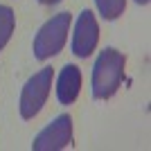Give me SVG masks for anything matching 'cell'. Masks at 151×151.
Masks as SVG:
<instances>
[{
  "label": "cell",
  "mask_w": 151,
  "mask_h": 151,
  "mask_svg": "<svg viewBox=\"0 0 151 151\" xmlns=\"http://www.w3.org/2000/svg\"><path fill=\"white\" fill-rule=\"evenodd\" d=\"M93 2L104 20H117L126 9V0H93Z\"/></svg>",
  "instance_id": "8"
},
{
  "label": "cell",
  "mask_w": 151,
  "mask_h": 151,
  "mask_svg": "<svg viewBox=\"0 0 151 151\" xmlns=\"http://www.w3.org/2000/svg\"><path fill=\"white\" fill-rule=\"evenodd\" d=\"M72 145V117L70 113H61L32 140V151H61Z\"/></svg>",
  "instance_id": "4"
},
{
  "label": "cell",
  "mask_w": 151,
  "mask_h": 151,
  "mask_svg": "<svg viewBox=\"0 0 151 151\" xmlns=\"http://www.w3.org/2000/svg\"><path fill=\"white\" fill-rule=\"evenodd\" d=\"M38 5H43V7H54V5H59L61 0H36Z\"/></svg>",
  "instance_id": "9"
},
{
  "label": "cell",
  "mask_w": 151,
  "mask_h": 151,
  "mask_svg": "<svg viewBox=\"0 0 151 151\" xmlns=\"http://www.w3.org/2000/svg\"><path fill=\"white\" fill-rule=\"evenodd\" d=\"M54 93H57V101L61 106L75 104L79 93H81V68L75 65V63H65L61 68V72L57 75Z\"/></svg>",
  "instance_id": "6"
},
{
  "label": "cell",
  "mask_w": 151,
  "mask_h": 151,
  "mask_svg": "<svg viewBox=\"0 0 151 151\" xmlns=\"http://www.w3.org/2000/svg\"><path fill=\"white\" fill-rule=\"evenodd\" d=\"M52 79H54V70L50 65H43L25 81L18 97V113L23 120H34L41 113V108L45 106V101L50 97Z\"/></svg>",
  "instance_id": "3"
},
{
  "label": "cell",
  "mask_w": 151,
  "mask_h": 151,
  "mask_svg": "<svg viewBox=\"0 0 151 151\" xmlns=\"http://www.w3.org/2000/svg\"><path fill=\"white\" fill-rule=\"evenodd\" d=\"M133 2H135V5H149L151 0H133Z\"/></svg>",
  "instance_id": "10"
},
{
  "label": "cell",
  "mask_w": 151,
  "mask_h": 151,
  "mask_svg": "<svg viewBox=\"0 0 151 151\" xmlns=\"http://www.w3.org/2000/svg\"><path fill=\"white\" fill-rule=\"evenodd\" d=\"M14 29H16V14L9 5H0V52L9 43Z\"/></svg>",
  "instance_id": "7"
},
{
  "label": "cell",
  "mask_w": 151,
  "mask_h": 151,
  "mask_svg": "<svg viewBox=\"0 0 151 151\" xmlns=\"http://www.w3.org/2000/svg\"><path fill=\"white\" fill-rule=\"evenodd\" d=\"M99 43V25L90 9H83L75 20L72 38H70V50L77 59H88Z\"/></svg>",
  "instance_id": "5"
},
{
  "label": "cell",
  "mask_w": 151,
  "mask_h": 151,
  "mask_svg": "<svg viewBox=\"0 0 151 151\" xmlns=\"http://www.w3.org/2000/svg\"><path fill=\"white\" fill-rule=\"evenodd\" d=\"M70 25H72V14L70 12H59L57 16L47 18L41 25V29L34 36L32 43V52L36 61H47V59L57 57L59 52L68 43Z\"/></svg>",
  "instance_id": "2"
},
{
  "label": "cell",
  "mask_w": 151,
  "mask_h": 151,
  "mask_svg": "<svg viewBox=\"0 0 151 151\" xmlns=\"http://www.w3.org/2000/svg\"><path fill=\"white\" fill-rule=\"evenodd\" d=\"M124 70H126L124 54L117 47H104L93 63V75H90L93 99L97 101L111 99L124 81Z\"/></svg>",
  "instance_id": "1"
}]
</instances>
